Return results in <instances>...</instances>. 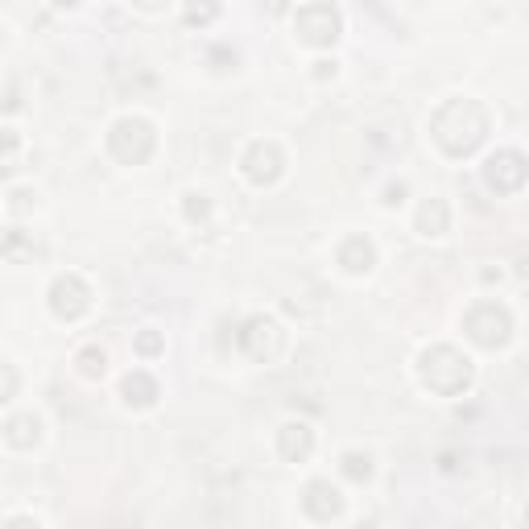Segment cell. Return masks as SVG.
Returning a JSON list of instances; mask_svg holds the SVG:
<instances>
[{"label": "cell", "mask_w": 529, "mask_h": 529, "mask_svg": "<svg viewBox=\"0 0 529 529\" xmlns=\"http://www.w3.org/2000/svg\"><path fill=\"white\" fill-rule=\"evenodd\" d=\"M488 112L484 104L468 100V96H451L430 112V141L439 145V153L447 158H472V153L488 141Z\"/></svg>", "instance_id": "6da1fadb"}, {"label": "cell", "mask_w": 529, "mask_h": 529, "mask_svg": "<svg viewBox=\"0 0 529 529\" xmlns=\"http://www.w3.org/2000/svg\"><path fill=\"white\" fill-rule=\"evenodd\" d=\"M418 381L434 397H463L476 381V364L472 356L455 348V344H430L418 352Z\"/></svg>", "instance_id": "7a4b0ae2"}, {"label": "cell", "mask_w": 529, "mask_h": 529, "mask_svg": "<svg viewBox=\"0 0 529 529\" xmlns=\"http://www.w3.org/2000/svg\"><path fill=\"white\" fill-rule=\"evenodd\" d=\"M153 149H158V129H153V120L129 112V116H116L108 124V153L120 166H145L153 158Z\"/></svg>", "instance_id": "3957f363"}, {"label": "cell", "mask_w": 529, "mask_h": 529, "mask_svg": "<svg viewBox=\"0 0 529 529\" xmlns=\"http://www.w3.org/2000/svg\"><path fill=\"white\" fill-rule=\"evenodd\" d=\"M463 335H468L472 344L484 348V352L509 348V339H513V315H509V306L496 302V298L472 302L468 315H463Z\"/></svg>", "instance_id": "277c9868"}, {"label": "cell", "mask_w": 529, "mask_h": 529, "mask_svg": "<svg viewBox=\"0 0 529 529\" xmlns=\"http://www.w3.org/2000/svg\"><path fill=\"white\" fill-rule=\"evenodd\" d=\"M236 348L253 360V364H273L286 352V327L273 315H248L236 331Z\"/></svg>", "instance_id": "5b68a950"}, {"label": "cell", "mask_w": 529, "mask_h": 529, "mask_svg": "<svg viewBox=\"0 0 529 529\" xmlns=\"http://www.w3.org/2000/svg\"><path fill=\"white\" fill-rule=\"evenodd\" d=\"M46 306L58 323H79L87 310H91V286L87 277L67 269V273H54V282L46 286Z\"/></svg>", "instance_id": "8992f818"}, {"label": "cell", "mask_w": 529, "mask_h": 529, "mask_svg": "<svg viewBox=\"0 0 529 529\" xmlns=\"http://www.w3.org/2000/svg\"><path fill=\"white\" fill-rule=\"evenodd\" d=\"M339 29H344V13H339L335 5H302L294 13V38L310 50H327L335 46Z\"/></svg>", "instance_id": "52a82bcc"}, {"label": "cell", "mask_w": 529, "mask_h": 529, "mask_svg": "<svg viewBox=\"0 0 529 529\" xmlns=\"http://www.w3.org/2000/svg\"><path fill=\"white\" fill-rule=\"evenodd\" d=\"M240 174L253 182V186H273V182H282L286 174V153L277 141H248L244 153H240Z\"/></svg>", "instance_id": "ba28073f"}, {"label": "cell", "mask_w": 529, "mask_h": 529, "mask_svg": "<svg viewBox=\"0 0 529 529\" xmlns=\"http://www.w3.org/2000/svg\"><path fill=\"white\" fill-rule=\"evenodd\" d=\"M529 178V162L521 149H496L484 158V186L492 195H517Z\"/></svg>", "instance_id": "9c48e42d"}, {"label": "cell", "mask_w": 529, "mask_h": 529, "mask_svg": "<svg viewBox=\"0 0 529 529\" xmlns=\"http://www.w3.org/2000/svg\"><path fill=\"white\" fill-rule=\"evenodd\" d=\"M344 492H339V484H331L327 476H315V480H306V488H302V513L310 517V521H319V525H327V521H335V517H344Z\"/></svg>", "instance_id": "30bf717a"}, {"label": "cell", "mask_w": 529, "mask_h": 529, "mask_svg": "<svg viewBox=\"0 0 529 529\" xmlns=\"http://www.w3.org/2000/svg\"><path fill=\"white\" fill-rule=\"evenodd\" d=\"M335 265L344 269V273H352V277H364V273L377 269V244H372L364 232H352V236L339 240V248H335Z\"/></svg>", "instance_id": "8fae6325"}, {"label": "cell", "mask_w": 529, "mask_h": 529, "mask_svg": "<svg viewBox=\"0 0 529 529\" xmlns=\"http://www.w3.org/2000/svg\"><path fill=\"white\" fill-rule=\"evenodd\" d=\"M277 455L286 463H306L315 455V426L302 422V418H290L277 426Z\"/></svg>", "instance_id": "7c38bea8"}, {"label": "cell", "mask_w": 529, "mask_h": 529, "mask_svg": "<svg viewBox=\"0 0 529 529\" xmlns=\"http://www.w3.org/2000/svg\"><path fill=\"white\" fill-rule=\"evenodd\" d=\"M158 397H162V389H158V381H153V372L129 368L120 377V401H124V410H153V406H158Z\"/></svg>", "instance_id": "4fadbf2b"}, {"label": "cell", "mask_w": 529, "mask_h": 529, "mask_svg": "<svg viewBox=\"0 0 529 529\" xmlns=\"http://www.w3.org/2000/svg\"><path fill=\"white\" fill-rule=\"evenodd\" d=\"M42 430H46L42 414L17 410V414L5 418V447H9V451H34V447L42 443Z\"/></svg>", "instance_id": "5bb4252c"}, {"label": "cell", "mask_w": 529, "mask_h": 529, "mask_svg": "<svg viewBox=\"0 0 529 529\" xmlns=\"http://www.w3.org/2000/svg\"><path fill=\"white\" fill-rule=\"evenodd\" d=\"M414 232H418V236H426V240L447 236V232H451V203H447L443 195L422 199V203H418V211H414Z\"/></svg>", "instance_id": "9a60e30c"}, {"label": "cell", "mask_w": 529, "mask_h": 529, "mask_svg": "<svg viewBox=\"0 0 529 529\" xmlns=\"http://www.w3.org/2000/svg\"><path fill=\"white\" fill-rule=\"evenodd\" d=\"M75 368H79L83 381H104L108 377V352L100 344H87L75 352Z\"/></svg>", "instance_id": "2e32d148"}, {"label": "cell", "mask_w": 529, "mask_h": 529, "mask_svg": "<svg viewBox=\"0 0 529 529\" xmlns=\"http://www.w3.org/2000/svg\"><path fill=\"white\" fill-rule=\"evenodd\" d=\"M182 215H186V224H207L211 220V195L191 186V191L182 195Z\"/></svg>", "instance_id": "e0dca14e"}, {"label": "cell", "mask_w": 529, "mask_h": 529, "mask_svg": "<svg viewBox=\"0 0 529 529\" xmlns=\"http://www.w3.org/2000/svg\"><path fill=\"white\" fill-rule=\"evenodd\" d=\"M339 472H344L348 480H356V484H368L372 480V455L368 451H344L339 455Z\"/></svg>", "instance_id": "ac0fdd59"}, {"label": "cell", "mask_w": 529, "mask_h": 529, "mask_svg": "<svg viewBox=\"0 0 529 529\" xmlns=\"http://www.w3.org/2000/svg\"><path fill=\"white\" fill-rule=\"evenodd\" d=\"M34 203H38V191H34V186H9V203H5L9 215H21V211H29Z\"/></svg>", "instance_id": "d6986e66"}, {"label": "cell", "mask_w": 529, "mask_h": 529, "mask_svg": "<svg viewBox=\"0 0 529 529\" xmlns=\"http://www.w3.org/2000/svg\"><path fill=\"white\" fill-rule=\"evenodd\" d=\"M133 348H137V356L153 360V356H158V352H162L166 344H162V335H158V331H153V327H145V331L137 335V344H133Z\"/></svg>", "instance_id": "ffe728a7"}, {"label": "cell", "mask_w": 529, "mask_h": 529, "mask_svg": "<svg viewBox=\"0 0 529 529\" xmlns=\"http://www.w3.org/2000/svg\"><path fill=\"white\" fill-rule=\"evenodd\" d=\"M5 529H42V521H38L34 513H13V517L5 521Z\"/></svg>", "instance_id": "44dd1931"}, {"label": "cell", "mask_w": 529, "mask_h": 529, "mask_svg": "<svg viewBox=\"0 0 529 529\" xmlns=\"http://www.w3.org/2000/svg\"><path fill=\"white\" fill-rule=\"evenodd\" d=\"M406 203V182H389L385 186V207H401Z\"/></svg>", "instance_id": "7402d4cb"}, {"label": "cell", "mask_w": 529, "mask_h": 529, "mask_svg": "<svg viewBox=\"0 0 529 529\" xmlns=\"http://www.w3.org/2000/svg\"><path fill=\"white\" fill-rule=\"evenodd\" d=\"M335 58H315V79H335Z\"/></svg>", "instance_id": "603a6c76"}, {"label": "cell", "mask_w": 529, "mask_h": 529, "mask_svg": "<svg viewBox=\"0 0 529 529\" xmlns=\"http://www.w3.org/2000/svg\"><path fill=\"white\" fill-rule=\"evenodd\" d=\"M17 145H21L17 129H5V166H13V153H17Z\"/></svg>", "instance_id": "cb8c5ba5"}, {"label": "cell", "mask_w": 529, "mask_h": 529, "mask_svg": "<svg viewBox=\"0 0 529 529\" xmlns=\"http://www.w3.org/2000/svg\"><path fill=\"white\" fill-rule=\"evenodd\" d=\"M13 397H17V368L5 364V401H13Z\"/></svg>", "instance_id": "d4e9b609"}, {"label": "cell", "mask_w": 529, "mask_h": 529, "mask_svg": "<svg viewBox=\"0 0 529 529\" xmlns=\"http://www.w3.org/2000/svg\"><path fill=\"white\" fill-rule=\"evenodd\" d=\"M220 17V9H186V21H211Z\"/></svg>", "instance_id": "484cf974"}]
</instances>
